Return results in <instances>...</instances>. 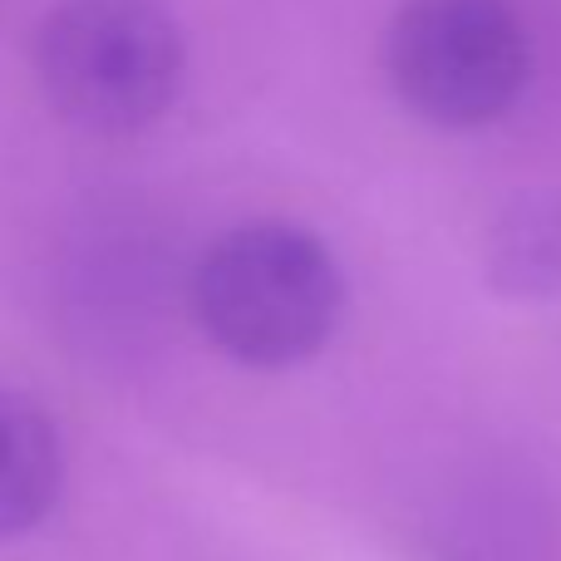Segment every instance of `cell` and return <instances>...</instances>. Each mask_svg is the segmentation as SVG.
<instances>
[{
  "label": "cell",
  "instance_id": "cell-1",
  "mask_svg": "<svg viewBox=\"0 0 561 561\" xmlns=\"http://www.w3.org/2000/svg\"><path fill=\"white\" fill-rule=\"evenodd\" d=\"M193 310L222 355L252 369L306 365L335 335L345 276L316 232L296 222H242L203 252Z\"/></svg>",
  "mask_w": 561,
  "mask_h": 561
},
{
  "label": "cell",
  "instance_id": "cell-4",
  "mask_svg": "<svg viewBox=\"0 0 561 561\" xmlns=\"http://www.w3.org/2000/svg\"><path fill=\"white\" fill-rule=\"evenodd\" d=\"M65 488L59 428L30 394L0 389V542L25 537L55 513Z\"/></svg>",
  "mask_w": 561,
  "mask_h": 561
},
{
  "label": "cell",
  "instance_id": "cell-3",
  "mask_svg": "<svg viewBox=\"0 0 561 561\" xmlns=\"http://www.w3.org/2000/svg\"><path fill=\"white\" fill-rule=\"evenodd\" d=\"M379 55L399 104L434 128L493 124L533 75V39L513 0H404Z\"/></svg>",
  "mask_w": 561,
  "mask_h": 561
},
{
  "label": "cell",
  "instance_id": "cell-2",
  "mask_svg": "<svg viewBox=\"0 0 561 561\" xmlns=\"http://www.w3.org/2000/svg\"><path fill=\"white\" fill-rule=\"evenodd\" d=\"M183 25L163 0H59L35 30V79L84 134H144L178 99Z\"/></svg>",
  "mask_w": 561,
  "mask_h": 561
},
{
  "label": "cell",
  "instance_id": "cell-5",
  "mask_svg": "<svg viewBox=\"0 0 561 561\" xmlns=\"http://www.w3.org/2000/svg\"><path fill=\"white\" fill-rule=\"evenodd\" d=\"M483 272L507 300L561 296V193L533 187L497 207L483 237Z\"/></svg>",
  "mask_w": 561,
  "mask_h": 561
}]
</instances>
